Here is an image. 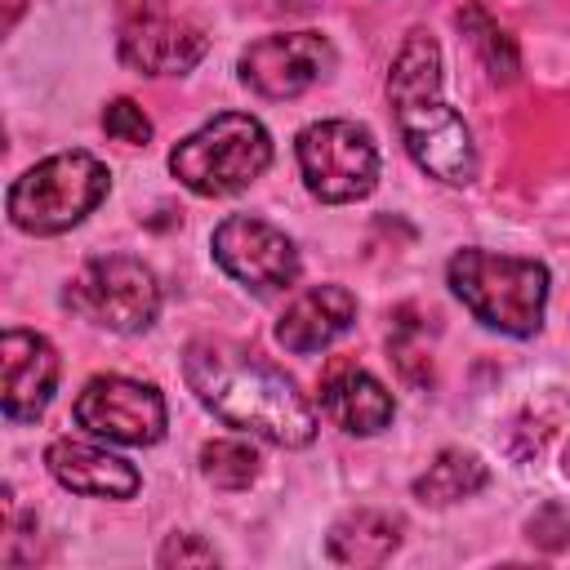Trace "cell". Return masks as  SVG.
I'll return each mask as SVG.
<instances>
[{
    "mask_svg": "<svg viewBox=\"0 0 570 570\" xmlns=\"http://www.w3.org/2000/svg\"><path fill=\"white\" fill-rule=\"evenodd\" d=\"M356 325V298L343 285H312L303 289L276 321V343L294 356H312L338 343Z\"/></svg>",
    "mask_w": 570,
    "mask_h": 570,
    "instance_id": "obj_15",
    "label": "cell"
},
{
    "mask_svg": "<svg viewBox=\"0 0 570 570\" xmlns=\"http://www.w3.org/2000/svg\"><path fill=\"white\" fill-rule=\"evenodd\" d=\"M303 187L325 205L365 200L379 183V147L374 134L356 120H312L294 138Z\"/></svg>",
    "mask_w": 570,
    "mask_h": 570,
    "instance_id": "obj_7",
    "label": "cell"
},
{
    "mask_svg": "<svg viewBox=\"0 0 570 570\" xmlns=\"http://www.w3.org/2000/svg\"><path fill=\"white\" fill-rule=\"evenodd\" d=\"M316 396H321L325 419H330L334 428H343L347 436H374V432H383V428L392 423V414H396L392 392H387L370 370H361L356 361H343V356H334V361L325 365Z\"/></svg>",
    "mask_w": 570,
    "mask_h": 570,
    "instance_id": "obj_13",
    "label": "cell"
},
{
    "mask_svg": "<svg viewBox=\"0 0 570 570\" xmlns=\"http://www.w3.org/2000/svg\"><path fill=\"white\" fill-rule=\"evenodd\" d=\"M45 463L53 472V481L71 494H89V499H134L142 476L129 459L94 445V441H71L58 436L45 450Z\"/></svg>",
    "mask_w": 570,
    "mask_h": 570,
    "instance_id": "obj_14",
    "label": "cell"
},
{
    "mask_svg": "<svg viewBox=\"0 0 570 570\" xmlns=\"http://www.w3.org/2000/svg\"><path fill=\"white\" fill-rule=\"evenodd\" d=\"M387 102L396 134L414 165L436 183L468 187L476 178V142L468 120L441 98V49L428 31H410L387 71Z\"/></svg>",
    "mask_w": 570,
    "mask_h": 570,
    "instance_id": "obj_2",
    "label": "cell"
},
{
    "mask_svg": "<svg viewBox=\"0 0 570 570\" xmlns=\"http://www.w3.org/2000/svg\"><path fill=\"white\" fill-rule=\"evenodd\" d=\"M71 414L89 436L116 441V445H156L169 423L165 396L151 383H138L125 374H94L80 387Z\"/></svg>",
    "mask_w": 570,
    "mask_h": 570,
    "instance_id": "obj_9",
    "label": "cell"
},
{
    "mask_svg": "<svg viewBox=\"0 0 570 570\" xmlns=\"http://www.w3.org/2000/svg\"><path fill=\"white\" fill-rule=\"evenodd\" d=\"M22 4H27V0H4V27H13V22H18Z\"/></svg>",
    "mask_w": 570,
    "mask_h": 570,
    "instance_id": "obj_22",
    "label": "cell"
},
{
    "mask_svg": "<svg viewBox=\"0 0 570 570\" xmlns=\"http://www.w3.org/2000/svg\"><path fill=\"white\" fill-rule=\"evenodd\" d=\"M102 129H107V138H116L125 147H147L151 142V120L134 98H111L102 107Z\"/></svg>",
    "mask_w": 570,
    "mask_h": 570,
    "instance_id": "obj_20",
    "label": "cell"
},
{
    "mask_svg": "<svg viewBox=\"0 0 570 570\" xmlns=\"http://www.w3.org/2000/svg\"><path fill=\"white\" fill-rule=\"evenodd\" d=\"M485 481H490V468L472 450H441L428 463V472L414 481V499H423L432 508H445V503L472 499L476 490H485Z\"/></svg>",
    "mask_w": 570,
    "mask_h": 570,
    "instance_id": "obj_17",
    "label": "cell"
},
{
    "mask_svg": "<svg viewBox=\"0 0 570 570\" xmlns=\"http://www.w3.org/2000/svg\"><path fill=\"white\" fill-rule=\"evenodd\" d=\"M183 379L196 401L236 432L285 450L316 441V410L294 379L227 338H191L183 347Z\"/></svg>",
    "mask_w": 570,
    "mask_h": 570,
    "instance_id": "obj_1",
    "label": "cell"
},
{
    "mask_svg": "<svg viewBox=\"0 0 570 570\" xmlns=\"http://www.w3.org/2000/svg\"><path fill=\"white\" fill-rule=\"evenodd\" d=\"M566 476H570V445H566Z\"/></svg>",
    "mask_w": 570,
    "mask_h": 570,
    "instance_id": "obj_23",
    "label": "cell"
},
{
    "mask_svg": "<svg viewBox=\"0 0 570 570\" xmlns=\"http://www.w3.org/2000/svg\"><path fill=\"white\" fill-rule=\"evenodd\" d=\"M116 53L138 76H187L209 53V36L165 0H129L116 27Z\"/></svg>",
    "mask_w": 570,
    "mask_h": 570,
    "instance_id": "obj_8",
    "label": "cell"
},
{
    "mask_svg": "<svg viewBox=\"0 0 570 570\" xmlns=\"http://www.w3.org/2000/svg\"><path fill=\"white\" fill-rule=\"evenodd\" d=\"M218 552L200 539V534H169V543L160 548V566H214Z\"/></svg>",
    "mask_w": 570,
    "mask_h": 570,
    "instance_id": "obj_21",
    "label": "cell"
},
{
    "mask_svg": "<svg viewBox=\"0 0 570 570\" xmlns=\"http://www.w3.org/2000/svg\"><path fill=\"white\" fill-rule=\"evenodd\" d=\"M454 22H459L463 40L472 45V53L481 58V67H485L490 80L508 85V80L521 76V49H517V40H512L481 4H463V9L454 13Z\"/></svg>",
    "mask_w": 570,
    "mask_h": 570,
    "instance_id": "obj_18",
    "label": "cell"
},
{
    "mask_svg": "<svg viewBox=\"0 0 570 570\" xmlns=\"http://www.w3.org/2000/svg\"><path fill=\"white\" fill-rule=\"evenodd\" d=\"M330 557L343 566H379L401 548V517L379 512V508H361L347 512L334 530H330Z\"/></svg>",
    "mask_w": 570,
    "mask_h": 570,
    "instance_id": "obj_16",
    "label": "cell"
},
{
    "mask_svg": "<svg viewBox=\"0 0 570 570\" xmlns=\"http://www.w3.org/2000/svg\"><path fill=\"white\" fill-rule=\"evenodd\" d=\"M200 476L218 490H245L258 476V450L236 436H218L200 445Z\"/></svg>",
    "mask_w": 570,
    "mask_h": 570,
    "instance_id": "obj_19",
    "label": "cell"
},
{
    "mask_svg": "<svg viewBox=\"0 0 570 570\" xmlns=\"http://www.w3.org/2000/svg\"><path fill=\"white\" fill-rule=\"evenodd\" d=\"M272 165V134L249 111H218L169 151V174L205 200L236 196Z\"/></svg>",
    "mask_w": 570,
    "mask_h": 570,
    "instance_id": "obj_4",
    "label": "cell"
},
{
    "mask_svg": "<svg viewBox=\"0 0 570 570\" xmlns=\"http://www.w3.org/2000/svg\"><path fill=\"white\" fill-rule=\"evenodd\" d=\"M0 370H4V387H0V405L9 423H31L45 414V405L53 401L58 387V352L45 334L36 330H18L9 325L0 334Z\"/></svg>",
    "mask_w": 570,
    "mask_h": 570,
    "instance_id": "obj_12",
    "label": "cell"
},
{
    "mask_svg": "<svg viewBox=\"0 0 570 570\" xmlns=\"http://www.w3.org/2000/svg\"><path fill=\"white\" fill-rule=\"evenodd\" d=\"M111 191V174L89 151H58L36 160L27 174L13 178L4 209L9 223L27 236H62L85 223Z\"/></svg>",
    "mask_w": 570,
    "mask_h": 570,
    "instance_id": "obj_5",
    "label": "cell"
},
{
    "mask_svg": "<svg viewBox=\"0 0 570 570\" xmlns=\"http://www.w3.org/2000/svg\"><path fill=\"white\" fill-rule=\"evenodd\" d=\"M62 303L98 330L142 334V330H151V321L160 312V281L134 254H102V258H89L67 281Z\"/></svg>",
    "mask_w": 570,
    "mask_h": 570,
    "instance_id": "obj_6",
    "label": "cell"
},
{
    "mask_svg": "<svg viewBox=\"0 0 570 570\" xmlns=\"http://www.w3.org/2000/svg\"><path fill=\"white\" fill-rule=\"evenodd\" d=\"M445 281L481 325L512 338L539 334L548 307V267L539 258H517L472 245L450 258Z\"/></svg>",
    "mask_w": 570,
    "mask_h": 570,
    "instance_id": "obj_3",
    "label": "cell"
},
{
    "mask_svg": "<svg viewBox=\"0 0 570 570\" xmlns=\"http://www.w3.org/2000/svg\"><path fill=\"white\" fill-rule=\"evenodd\" d=\"M334 62H338V53L321 31H272L240 53L236 71L249 94H258L267 102H285V98H298L312 85H321L334 71Z\"/></svg>",
    "mask_w": 570,
    "mask_h": 570,
    "instance_id": "obj_10",
    "label": "cell"
},
{
    "mask_svg": "<svg viewBox=\"0 0 570 570\" xmlns=\"http://www.w3.org/2000/svg\"><path fill=\"white\" fill-rule=\"evenodd\" d=\"M214 263L254 294H276L298 281V249L294 240L254 214H227L209 236Z\"/></svg>",
    "mask_w": 570,
    "mask_h": 570,
    "instance_id": "obj_11",
    "label": "cell"
}]
</instances>
